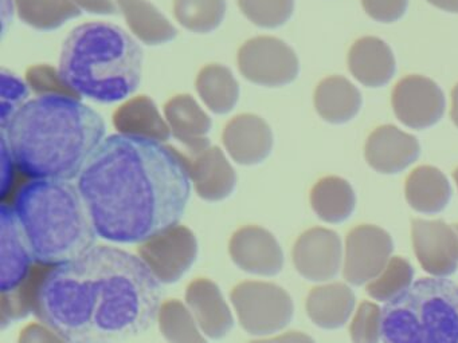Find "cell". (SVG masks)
<instances>
[{"label":"cell","instance_id":"cell-1","mask_svg":"<svg viewBox=\"0 0 458 343\" xmlns=\"http://www.w3.org/2000/svg\"><path fill=\"white\" fill-rule=\"evenodd\" d=\"M77 187L100 238L140 244L183 216L190 160L163 142L112 134L82 169Z\"/></svg>","mask_w":458,"mask_h":343},{"label":"cell","instance_id":"cell-2","mask_svg":"<svg viewBox=\"0 0 458 343\" xmlns=\"http://www.w3.org/2000/svg\"><path fill=\"white\" fill-rule=\"evenodd\" d=\"M160 281L135 255L108 246L47 268L34 314L69 343H116L146 331Z\"/></svg>","mask_w":458,"mask_h":343},{"label":"cell","instance_id":"cell-3","mask_svg":"<svg viewBox=\"0 0 458 343\" xmlns=\"http://www.w3.org/2000/svg\"><path fill=\"white\" fill-rule=\"evenodd\" d=\"M0 128L18 168L33 179H76L106 139L103 117L65 96H38Z\"/></svg>","mask_w":458,"mask_h":343},{"label":"cell","instance_id":"cell-4","mask_svg":"<svg viewBox=\"0 0 458 343\" xmlns=\"http://www.w3.org/2000/svg\"><path fill=\"white\" fill-rule=\"evenodd\" d=\"M143 51L122 27L103 21L76 27L64 42L60 72L81 98L114 104L140 85Z\"/></svg>","mask_w":458,"mask_h":343},{"label":"cell","instance_id":"cell-5","mask_svg":"<svg viewBox=\"0 0 458 343\" xmlns=\"http://www.w3.org/2000/svg\"><path fill=\"white\" fill-rule=\"evenodd\" d=\"M34 259L55 267L93 248L96 232L79 187L65 180L34 179L13 203Z\"/></svg>","mask_w":458,"mask_h":343},{"label":"cell","instance_id":"cell-6","mask_svg":"<svg viewBox=\"0 0 458 343\" xmlns=\"http://www.w3.org/2000/svg\"><path fill=\"white\" fill-rule=\"evenodd\" d=\"M383 343H458V284L422 278L382 308Z\"/></svg>","mask_w":458,"mask_h":343},{"label":"cell","instance_id":"cell-7","mask_svg":"<svg viewBox=\"0 0 458 343\" xmlns=\"http://www.w3.org/2000/svg\"><path fill=\"white\" fill-rule=\"evenodd\" d=\"M232 303L242 329L259 337L281 331L293 318L291 295L267 281L238 284L233 289Z\"/></svg>","mask_w":458,"mask_h":343},{"label":"cell","instance_id":"cell-8","mask_svg":"<svg viewBox=\"0 0 458 343\" xmlns=\"http://www.w3.org/2000/svg\"><path fill=\"white\" fill-rule=\"evenodd\" d=\"M238 69L254 85L281 88L296 79L300 63L291 46L278 38L262 35L241 46Z\"/></svg>","mask_w":458,"mask_h":343},{"label":"cell","instance_id":"cell-9","mask_svg":"<svg viewBox=\"0 0 458 343\" xmlns=\"http://www.w3.org/2000/svg\"><path fill=\"white\" fill-rule=\"evenodd\" d=\"M138 251L160 283H175L197 259V238L189 228L176 224L140 243Z\"/></svg>","mask_w":458,"mask_h":343},{"label":"cell","instance_id":"cell-10","mask_svg":"<svg viewBox=\"0 0 458 343\" xmlns=\"http://www.w3.org/2000/svg\"><path fill=\"white\" fill-rule=\"evenodd\" d=\"M394 243L390 233L377 225L353 228L344 246L343 276L347 283L361 286L374 280L390 262Z\"/></svg>","mask_w":458,"mask_h":343},{"label":"cell","instance_id":"cell-11","mask_svg":"<svg viewBox=\"0 0 458 343\" xmlns=\"http://www.w3.org/2000/svg\"><path fill=\"white\" fill-rule=\"evenodd\" d=\"M394 113L407 128L415 130L436 125L445 113V96L430 78L409 75L393 91Z\"/></svg>","mask_w":458,"mask_h":343},{"label":"cell","instance_id":"cell-12","mask_svg":"<svg viewBox=\"0 0 458 343\" xmlns=\"http://www.w3.org/2000/svg\"><path fill=\"white\" fill-rule=\"evenodd\" d=\"M344 262V247L335 230L316 227L305 230L293 247L297 272L310 281H329L339 275Z\"/></svg>","mask_w":458,"mask_h":343},{"label":"cell","instance_id":"cell-13","mask_svg":"<svg viewBox=\"0 0 458 343\" xmlns=\"http://www.w3.org/2000/svg\"><path fill=\"white\" fill-rule=\"evenodd\" d=\"M412 247L426 272L447 278L458 268V233L442 220H412Z\"/></svg>","mask_w":458,"mask_h":343},{"label":"cell","instance_id":"cell-14","mask_svg":"<svg viewBox=\"0 0 458 343\" xmlns=\"http://www.w3.org/2000/svg\"><path fill=\"white\" fill-rule=\"evenodd\" d=\"M34 255L13 206H0V289H18L33 270Z\"/></svg>","mask_w":458,"mask_h":343},{"label":"cell","instance_id":"cell-15","mask_svg":"<svg viewBox=\"0 0 458 343\" xmlns=\"http://www.w3.org/2000/svg\"><path fill=\"white\" fill-rule=\"evenodd\" d=\"M229 251L233 262L253 275L275 276L284 267L280 243L265 228H241L232 236Z\"/></svg>","mask_w":458,"mask_h":343},{"label":"cell","instance_id":"cell-16","mask_svg":"<svg viewBox=\"0 0 458 343\" xmlns=\"http://www.w3.org/2000/svg\"><path fill=\"white\" fill-rule=\"evenodd\" d=\"M222 142L240 165H257L269 157L273 133L267 121L253 113L235 115L222 131Z\"/></svg>","mask_w":458,"mask_h":343},{"label":"cell","instance_id":"cell-17","mask_svg":"<svg viewBox=\"0 0 458 343\" xmlns=\"http://www.w3.org/2000/svg\"><path fill=\"white\" fill-rule=\"evenodd\" d=\"M420 153L418 139L393 125L375 129L364 147L367 163L383 174L401 173L418 160Z\"/></svg>","mask_w":458,"mask_h":343},{"label":"cell","instance_id":"cell-18","mask_svg":"<svg viewBox=\"0 0 458 343\" xmlns=\"http://www.w3.org/2000/svg\"><path fill=\"white\" fill-rule=\"evenodd\" d=\"M186 305L206 337L221 339L234 326V318L221 289L210 279H198L190 284Z\"/></svg>","mask_w":458,"mask_h":343},{"label":"cell","instance_id":"cell-19","mask_svg":"<svg viewBox=\"0 0 458 343\" xmlns=\"http://www.w3.org/2000/svg\"><path fill=\"white\" fill-rule=\"evenodd\" d=\"M165 118L171 133L190 150L199 155L210 147L211 118L190 94H178L165 105Z\"/></svg>","mask_w":458,"mask_h":343},{"label":"cell","instance_id":"cell-20","mask_svg":"<svg viewBox=\"0 0 458 343\" xmlns=\"http://www.w3.org/2000/svg\"><path fill=\"white\" fill-rule=\"evenodd\" d=\"M190 177L198 196L216 203L229 197L235 189L234 168L218 146H210L190 160Z\"/></svg>","mask_w":458,"mask_h":343},{"label":"cell","instance_id":"cell-21","mask_svg":"<svg viewBox=\"0 0 458 343\" xmlns=\"http://www.w3.org/2000/svg\"><path fill=\"white\" fill-rule=\"evenodd\" d=\"M348 69L367 88H382L395 74V58L385 40L364 37L356 40L348 54Z\"/></svg>","mask_w":458,"mask_h":343},{"label":"cell","instance_id":"cell-22","mask_svg":"<svg viewBox=\"0 0 458 343\" xmlns=\"http://www.w3.org/2000/svg\"><path fill=\"white\" fill-rule=\"evenodd\" d=\"M114 126L120 134L165 142L173 136L165 118L148 96H138L117 107Z\"/></svg>","mask_w":458,"mask_h":343},{"label":"cell","instance_id":"cell-23","mask_svg":"<svg viewBox=\"0 0 458 343\" xmlns=\"http://www.w3.org/2000/svg\"><path fill=\"white\" fill-rule=\"evenodd\" d=\"M355 303V294L347 284H323L310 289L307 297V314L316 326L336 330L347 323Z\"/></svg>","mask_w":458,"mask_h":343},{"label":"cell","instance_id":"cell-24","mask_svg":"<svg viewBox=\"0 0 458 343\" xmlns=\"http://www.w3.org/2000/svg\"><path fill=\"white\" fill-rule=\"evenodd\" d=\"M406 200L420 213H439L452 197L449 180L438 168L422 165L415 168L406 180Z\"/></svg>","mask_w":458,"mask_h":343},{"label":"cell","instance_id":"cell-25","mask_svg":"<svg viewBox=\"0 0 458 343\" xmlns=\"http://www.w3.org/2000/svg\"><path fill=\"white\" fill-rule=\"evenodd\" d=\"M128 27L148 46H160L175 39L178 29L149 0H114Z\"/></svg>","mask_w":458,"mask_h":343},{"label":"cell","instance_id":"cell-26","mask_svg":"<svg viewBox=\"0 0 458 343\" xmlns=\"http://www.w3.org/2000/svg\"><path fill=\"white\" fill-rule=\"evenodd\" d=\"M315 107L327 122L345 123L360 112L361 94L347 78L335 75L318 83Z\"/></svg>","mask_w":458,"mask_h":343},{"label":"cell","instance_id":"cell-27","mask_svg":"<svg viewBox=\"0 0 458 343\" xmlns=\"http://www.w3.org/2000/svg\"><path fill=\"white\" fill-rule=\"evenodd\" d=\"M310 205L318 219L329 224H339L353 213L355 192L350 182L342 177H324L312 188Z\"/></svg>","mask_w":458,"mask_h":343},{"label":"cell","instance_id":"cell-28","mask_svg":"<svg viewBox=\"0 0 458 343\" xmlns=\"http://www.w3.org/2000/svg\"><path fill=\"white\" fill-rule=\"evenodd\" d=\"M197 91L203 104L216 114H227L240 99V85L229 67L211 63L197 77Z\"/></svg>","mask_w":458,"mask_h":343},{"label":"cell","instance_id":"cell-29","mask_svg":"<svg viewBox=\"0 0 458 343\" xmlns=\"http://www.w3.org/2000/svg\"><path fill=\"white\" fill-rule=\"evenodd\" d=\"M13 4L22 21L41 31L60 29L82 13L72 0H13Z\"/></svg>","mask_w":458,"mask_h":343},{"label":"cell","instance_id":"cell-30","mask_svg":"<svg viewBox=\"0 0 458 343\" xmlns=\"http://www.w3.org/2000/svg\"><path fill=\"white\" fill-rule=\"evenodd\" d=\"M226 0H174V15L195 34L216 31L226 15Z\"/></svg>","mask_w":458,"mask_h":343},{"label":"cell","instance_id":"cell-31","mask_svg":"<svg viewBox=\"0 0 458 343\" xmlns=\"http://www.w3.org/2000/svg\"><path fill=\"white\" fill-rule=\"evenodd\" d=\"M157 321L160 331L170 343H208L191 311L179 300L163 303Z\"/></svg>","mask_w":458,"mask_h":343},{"label":"cell","instance_id":"cell-32","mask_svg":"<svg viewBox=\"0 0 458 343\" xmlns=\"http://www.w3.org/2000/svg\"><path fill=\"white\" fill-rule=\"evenodd\" d=\"M47 265L33 268L30 275L18 289L2 292V316H0L2 329H6L14 322L25 318L31 311L34 313L37 291H38L39 283L47 272Z\"/></svg>","mask_w":458,"mask_h":343},{"label":"cell","instance_id":"cell-33","mask_svg":"<svg viewBox=\"0 0 458 343\" xmlns=\"http://www.w3.org/2000/svg\"><path fill=\"white\" fill-rule=\"evenodd\" d=\"M414 283V268L401 256H393L385 270L367 283V294L379 302H390Z\"/></svg>","mask_w":458,"mask_h":343},{"label":"cell","instance_id":"cell-34","mask_svg":"<svg viewBox=\"0 0 458 343\" xmlns=\"http://www.w3.org/2000/svg\"><path fill=\"white\" fill-rule=\"evenodd\" d=\"M241 13L262 29L284 26L293 15L294 0H238Z\"/></svg>","mask_w":458,"mask_h":343},{"label":"cell","instance_id":"cell-35","mask_svg":"<svg viewBox=\"0 0 458 343\" xmlns=\"http://www.w3.org/2000/svg\"><path fill=\"white\" fill-rule=\"evenodd\" d=\"M353 343H379L382 339V310L372 302H361L351 322Z\"/></svg>","mask_w":458,"mask_h":343},{"label":"cell","instance_id":"cell-36","mask_svg":"<svg viewBox=\"0 0 458 343\" xmlns=\"http://www.w3.org/2000/svg\"><path fill=\"white\" fill-rule=\"evenodd\" d=\"M26 82L38 96H65L80 99L65 82L60 70L57 71L49 64L31 66L26 71Z\"/></svg>","mask_w":458,"mask_h":343},{"label":"cell","instance_id":"cell-37","mask_svg":"<svg viewBox=\"0 0 458 343\" xmlns=\"http://www.w3.org/2000/svg\"><path fill=\"white\" fill-rule=\"evenodd\" d=\"M0 85H2L0 126H4L12 120L13 115L25 105L29 96V85H26L17 75L4 69L0 74Z\"/></svg>","mask_w":458,"mask_h":343},{"label":"cell","instance_id":"cell-38","mask_svg":"<svg viewBox=\"0 0 458 343\" xmlns=\"http://www.w3.org/2000/svg\"><path fill=\"white\" fill-rule=\"evenodd\" d=\"M369 18L380 23H394L404 15L409 0H361Z\"/></svg>","mask_w":458,"mask_h":343},{"label":"cell","instance_id":"cell-39","mask_svg":"<svg viewBox=\"0 0 458 343\" xmlns=\"http://www.w3.org/2000/svg\"><path fill=\"white\" fill-rule=\"evenodd\" d=\"M18 343H69L47 324L33 323L21 332Z\"/></svg>","mask_w":458,"mask_h":343},{"label":"cell","instance_id":"cell-40","mask_svg":"<svg viewBox=\"0 0 458 343\" xmlns=\"http://www.w3.org/2000/svg\"><path fill=\"white\" fill-rule=\"evenodd\" d=\"M2 138V137H0ZM17 165L15 163L14 155H13L12 150H10L9 145H7L6 139L2 138V177H0V182H2V197H6L9 193L10 188H12L13 180H14V166Z\"/></svg>","mask_w":458,"mask_h":343},{"label":"cell","instance_id":"cell-41","mask_svg":"<svg viewBox=\"0 0 458 343\" xmlns=\"http://www.w3.org/2000/svg\"><path fill=\"white\" fill-rule=\"evenodd\" d=\"M81 11L93 15H114L119 11L114 0H72Z\"/></svg>","mask_w":458,"mask_h":343},{"label":"cell","instance_id":"cell-42","mask_svg":"<svg viewBox=\"0 0 458 343\" xmlns=\"http://www.w3.org/2000/svg\"><path fill=\"white\" fill-rule=\"evenodd\" d=\"M251 343H316L310 335L300 331L286 332L280 337L267 338V339L254 340Z\"/></svg>","mask_w":458,"mask_h":343},{"label":"cell","instance_id":"cell-43","mask_svg":"<svg viewBox=\"0 0 458 343\" xmlns=\"http://www.w3.org/2000/svg\"><path fill=\"white\" fill-rule=\"evenodd\" d=\"M434 7L447 13H458V0H428Z\"/></svg>","mask_w":458,"mask_h":343},{"label":"cell","instance_id":"cell-44","mask_svg":"<svg viewBox=\"0 0 458 343\" xmlns=\"http://www.w3.org/2000/svg\"><path fill=\"white\" fill-rule=\"evenodd\" d=\"M450 118L458 128V83L452 91V110H450Z\"/></svg>","mask_w":458,"mask_h":343},{"label":"cell","instance_id":"cell-45","mask_svg":"<svg viewBox=\"0 0 458 343\" xmlns=\"http://www.w3.org/2000/svg\"><path fill=\"white\" fill-rule=\"evenodd\" d=\"M453 179H454L455 184H457L458 187V168L453 172Z\"/></svg>","mask_w":458,"mask_h":343},{"label":"cell","instance_id":"cell-46","mask_svg":"<svg viewBox=\"0 0 458 343\" xmlns=\"http://www.w3.org/2000/svg\"><path fill=\"white\" fill-rule=\"evenodd\" d=\"M455 230H457L458 233V225H455Z\"/></svg>","mask_w":458,"mask_h":343}]
</instances>
